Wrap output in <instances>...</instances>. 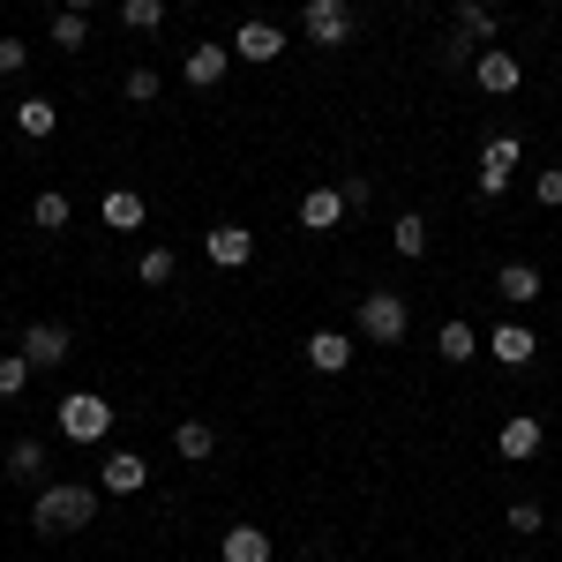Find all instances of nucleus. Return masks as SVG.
I'll return each mask as SVG.
<instances>
[{"label": "nucleus", "instance_id": "obj_1", "mask_svg": "<svg viewBox=\"0 0 562 562\" xmlns=\"http://www.w3.org/2000/svg\"><path fill=\"white\" fill-rule=\"evenodd\" d=\"M90 518H98V487H83V480H45L38 503H31L38 532H83Z\"/></svg>", "mask_w": 562, "mask_h": 562}, {"label": "nucleus", "instance_id": "obj_2", "mask_svg": "<svg viewBox=\"0 0 562 562\" xmlns=\"http://www.w3.org/2000/svg\"><path fill=\"white\" fill-rule=\"evenodd\" d=\"M53 428L68 435V442H105V435H113V405H105L98 390H68V397L53 405Z\"/></svg>", "mask_w": 562, "mask_h": 562}, {"label": "nucleus", "instance_id": "obj_3", "mask_svg": "<svg viewBox=\"0 0 562 562\" xmlns=\"http://www.w3.org/2000/svg\"><path fill=\"white\" fill-rule=\"evenodd\" d=\"M405 323H413V307L397 301L390 285L360 301V338H368V346H397V338H405Z\"/></svg>", "mask_w": 562, "mask_h": 562}, {"label": "nucleus", "instance_id": "obj_4", "mask_svg": "<svg viewBox=\"0 0 562 562\" xmlns=\"http://www.w3.org/2000/svg\"><path fill=\"white\" fill-rule=\"evenodd\" d=\"M518 158H525V143L518 135H487V143H480V195H487V203H495V195H510V173H518Z\"/></svg>", "mask_w": 562, "mask_h": 562}, {"label": "nucleus", "instance_id": "obj_5", "mask_svg": "<svg viewBox=\"0 0 562 562\" xmlns=\"http://www.w3.org/2000/svg\"><path fill=\"white\" fill-rule=\"evenodd\" d=\"M301 31H307V45H346L352 38V0H307L301 8Z\"/></svg>", "mask_w": 562, "mask_h": 562}, {"label": "nucleus", "instance_id": "obj_6", "mask_svg": "<svg viewBox=\"0 0 562 562\" xmlns=\"http://www.w3.org/2000/svg\"><path fill=\"white\" fill-rule=\"evenodd\" d=\"M473 83L487 90V98H510V90L525 83V60H518V53H503V45H480V60H473Z\"/></svg>", "mask_w": 562, "mask_h": 562}, {"label": "nucleus", "instance_id": "obj_7", "mask_svg": "<svg viewBox=\"0 0 562 562\" xmlns=\"http://www.w3.org/2000/svg\"><path fill=\"white\" fill-rule=\"evenodd\" d=\"M203 256H211L217 270H240V262L256 256V233H248V225H211V233H203Z\"/></svg>", "mask_w": 562, "mask_h": 562}, {"label": "nucleus", "instance_id": "obj_8", "mask_svg": "<svg viewBox=\"0 0 562 562\" xmlns=\"http://www.w3.org/2000/svg\"><path fill=\"white\" fill-rule=\"evenodd\" d=\"M68 352H76V338H68L60 323H31V330H23V360H31V368H60Z\"/></svg>", "mask_w": 562, "mask_h": 562}, {"label": "nucleus", "instance_id": "obj_9", "mask_svg": "<svg viewBox=\"0 0 562 562\" xmlns=\"http://www.w3.org/2000/svg\"><path fill=\"white\" fill-rule=\"evenodd\" d=\"M301 225L307 233H338V225H346V188H307L301 195Z\"/></svg>", "mask_w": 562, "mask_h": 562}, {"label": "nucleus", "instance_id": "obj_10", "mask_svg": "<svg viewBox=\"0 0 562 562\" xmlns=\"http://www.w3.org/2000/svg\"><path fill=\"white\" fill-rule=\"evenodd\" d=\"M278 53H285V31H278V23H240V31H233V60H278Z\"/></svg>", "mask_w": 562, "mask_h": 562}, {"label": "nucleus", "instance_id": "obj_11", "mask_svg": "<svg viewBox=\"0 0 562 562\" xmlns=\"http://www.w3.org/2000/svg\"><path fill=\"white\" fill-rule=\"evenodd\" d=\"M487 352H495L503 368H532V352H540V338H532V323H495V338H487Z\"/></svg>", "mask_w": 562, "mask_h": 562}, {"label": "nucleus", "instance_id": "obj_12", "mask_svg": "<svg viewBox=\"0 0 562 562\" xmlns=\"http://www.w3.org/2000/svg\"><path fill=\"white\" fill-rule=\"evenodd\" d=\"M225 68H233V45H195V53L180 60V76H188L195 90H217V83H225Z\"/></svg>", "mask_w": 562, "mask_h": 562}, {"label": "nucleus", "instance_id": "obj_13", "mask_svg": "<svg viewBox=\"0 0 562 562\" xmlns=\"http://www.w3.org/2000/svg\"><path fill=\"white\" fill-rule=\"evenodd\" d=\"M307 368H315V375H346L352 368V338L346 330H315V338H307Z\"/></svg>", "mask_w": 562, "mask_h": 562}, {"label": "nucleus", "instance_id": "obj_14", "mask_svg": "<svg viewBox=\"0 0 562 562\" xmlns=\"http://www.w3.org/2000/svg\"><path fill=\"white\" fill-rule=\"evenodd\" d=\"M143 480H150V465H143L135 450H113V458L98 465V487H105V495H135Z\"/></svg>", "mask_w": 562, "mask_h": 562}, {"label": "nucleus", "instance_id": "obj_15", "mask_svg": "<svg viewBox=\"0 0 562 562\" xmlns=\"http://www.w3.org/2000/svg\"><path fill=\"white\" fill-rule=\"evenodd\" d=\"M495 293L510 307H532L540 301V270H532V262H503V270H495Z\"/></svg>", "mask_w": 562, "mask_h": 562}, {"label": "nucleus", "instance_id": "obj_16", "mask_svg": "<svg viewBox=\"0 0 562 562\" xmlns=\"http://www.w3.org/2000/svg\"><path fill=\"white\" fill-rule=\"evenodd\" d=\"M503 458H510V465L540 458V420H532V413H510V420H503Z\"/></svg>", "mask_w": 562, "mask_h": 562}, {"label": "nucleus", "instance_id": "obj_17", "mask_svg": "<svg viewBox=\"0 0 562 562\" xmlns=\"http://www.w3.org/2000/svg\"><path fill=\"white\" fill-rule=\"evenodd\" d=\"M225 562H270V532L262 525H225Z\"/></svg>", "mask_w": 562, "mask_h": 562}, {"label": "nucleus", "instance_id": "obj_18", "mask_svg": "<svg viewBox=\"0 0 562 562\" xmlns=\"http://www.w3.org/2000/svg\"><path fill=\"white\" fill-rule=\"evenodd\" d=\"M98 217H105L113 233H135V225H143V195H135V188H105V203H98Z\"/></svg>", "mask_w": 562, "mask_h": 562}, {"label": "nucleus", "instance_id": "obj_19", "mask_svg": "<svg viewBox=\"0 0 562 562\" xmlns=\"http://www.w3.org/2000/svg\"><path fill=\"white\" fill-rule=\"evenodd\" d=\"M8 480L15 487H45V442H15L8 450Z\"/></svg>", "mask_w": 562, "mask_h": 562}, {"label": "nucleus", "instance_id": "obj_20", "mask_svg": "<svg viewBox=\"0 0 562 562\" xmlns=\"http://www.w3.org/2000/svg\"><path fill=\"white\" fill-rule=\"evenodd\" d=\"M390 248H397L405 262H420V256H428V217H420V211H405L397 225H390Z\"/></svg>", "mask_w": 562, "mask_h": 562}, {"label": "nucleus", "instance_id": "obj_21", "mask_svg": "<svg viewBox=\"0 0 562 562\" xmlns=\"http://www.w3.org/2000/svg\"><path fill=\"white\" fill-rule=\"evenodd\" d=\"M173 450L188 458V465H203V458L217 450V428H211V420H180V428H173Z\"/></svg>", "mask_w": 562, "mask_h": 562}, {"label": "nucleus", "instance_id": "obj_22", "mask_svg": "<svg viewBox=\"0 0 562 562\" xmlns=\"http://www.w3.org/2000/svg\"><path fill=\"white\" fill-rule=\"evenodd\" d=\"M15 128L31 135V143H45V135L60 128V105H45V98H23V105H15Z\"/></svg>", "mask_w": 562, "mask_h": 562}, {"label": "nucleus", "instance_id": "obj_23", "mask_svg": "<svg viewBox=\"0 0 562 562\" xmlns=\"http://www.w3.org/2000/svg\"><path fill=\"white\" fill-rule=\"evenodd\" d=\"M458 38H465V45H487V38H495V15H487V0H458Z\"/></svg>", "mask_w": 562, "mask_h": 562}, {"label": "nucleus", "instance_id": "obj_24", "mask_svg": "<svg viewBox=\"0 0 562 562\" xmlns=\"http://www.w3.org/2000/svg\"><path fill=\"white\" fill-rule=\"evenodd\" d=\"M68 217H76V203H68V195H60V188H45L38 203H31V225H38V233H60V225H68Z\"/></svg>", "mask_w": 562, "mask_h": 562}, {"label": "nucleus", "instance_id": "obj_25", "mask_svg": "<svg viewBox=\"0 0 562 562\" xmlns=\"http://www.w3.org/2000/svg\"><path fill=\"white\" fill-rule=\"evenodd\" d=\"M121 23L143 31V38H150V31H166V0H121Z\"/></svg>", "mask_w": 562, "mask_h": 562}, {"label": "nucleus", "instance_id": "obj_26", "mask_svg": "<svg viewBox=\"0 0 562 562\" xmlns=\"http://www.w3.org/2000/svg\"><path fill=\"white\" fill-rule=\"evenodd\" d=\"M173 270H180L173 248H143V262H135V278H143V285H173Z\"/></svg>", "mask_w": 562, "mask_h": 562}, {"label": "nucleus", "instance_id": "obj_27", "mask_svg": "<svg viewBox=\"0 0 562 562\" xmlns=\"http://www.w3.org/2000/svg\"><path fill=\"white\" fill-rule=\"evenodd\" d=\"M53 45L83 53V45H90V15H76V8H60V15H53Z\"/></svg>", "mask_w": 562, "mask_h": 562}, {"label": "nucleus", "instance_id": "obj_28", "mask_svg": "<svg viewBox=\"0 0 562 562\" xmlns=\"http://www.w3.org/2000/svg\"><path fill=\"white\" fill-rule=\"evenodd\" d=\"M435 346H442V360H473L480 338H473V323H442V338H435Z\"/></svg>", "mask_w": 562, "mask_h": 562}, {"label": "nucleus", "instance_id": "obj_29", "mask_svg": "<svg viewBox=\"0 0 562 562\" xmlns=\"http://www.w3.org/2000/svg\"><path fill=\"white\" fill-rule=\"evenodd\" d=\"M23 383H31V360L23 352H0V397H15Z\"/></svg>", "mask_w": 562, "mask_h": 562}, {"label": "nucleus", "instance_id": "obj_30", "mask_svg": "<svg viewBox=\"0 0 562 562\" xmlns=\"http://www.w3.org/2000/svg\"><path fill=\"white\" fill-rule=\"evenodd\" d=\"M128 105H150V98H158V68H128Z\"/></svg>", "mask_w": 562, "mask_h": 562}, {"label": "nucleus", "instance_id": "obj_31", "mask_svg": "<svg viewBox=\"0 0 562 562\" xmlns=\"http://www.w3.org/2000/svg\"><path fill=\"white\" fill-rule=\"evenodd\" d=\"M503 525H510V532H540V503H510V510H503Z\"/></svg>", "mask_w": 562, "mask_h": 562}, {"label": "nucleus", "instance_id": "obj_32", "mask_svg": "<svg viewBox=\"0 0 562 562\" xmlns=\"http://www.w3.org/2000/svg\"><path fill=\"white\" fill-rule=\"evenodd\" d=\"M532 195H540V203H548V211H562V166H548V173L532 180Z\"/></svg>", "mask_w": 562, "mask_h": 562}, {"label": "nucleus", "instance_id": "obj_33", "mask_svg": "<svg viewBox=\"0 0 562 562\" xmlns=\"http://www.w3.org/2000/svg\"><path fill=\"white\" fill-rule=\"evenodd\" d=\"M23 60H31V45H23V38H0V76H23Z\"/></svg>", "mask_w": 562, "mask_h": 562}, {"label": "nucleus", "instance_id": "obj_34", "mask_svg": "<svg viewBox=\"0 0 562 562\" xmlns=\"http://www.w3.org/2000/svg\"><path fill=\"white\" fill-rule=\"evenodd\" d=\"M473 60H480V45H465V38L442 45V68H473Z\"/></svg>", "mask_w": 562, "mask_h": 562}, {"label": "nucleus", "instance_id": "obj_35", "mask_svg": "<svg viewBox=\"0 0 562 562\" xmlns=\"http://www.w3.org/2000/svg\"><path fill=\"white\" fill-rule=\"evenodd\" d=\"M60 8H76V15H90V8H98V0H60Z\"/></svg>", "mask_w": 562, "mask_h": 562}]
</instances>
